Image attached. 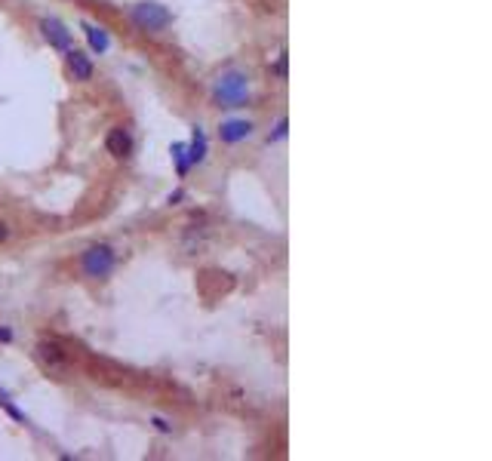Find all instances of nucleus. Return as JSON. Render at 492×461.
I'll list each match as a JSON object with an SVG mask.
<instances>
[{"mask_svg":"<svg viewBox=\"0 0 492 461\" xmlns=\"http://www.w3.org/2000/svg\"><path fill=\"white\" fill-rule=\"evenodd\" d=\"M83 31H87V41H89V46H93V52L105 56V52L111 50V37L105 28H98V25H83Z\"/></svg>","mask_w":492,"mask_h":461,"instance_id":"nucleus-8","label":"nucleus"},{"mask_svg":"<svg viewBox=\"0 0 492 461\" xmlns=\"http://www.w3.org/2000/svg\"><path fill=\"white\" fill-rule=\"evenodd\" d=\"M0 406H3V409H6V412H10V415H12V418H19V421H22V418H25V415H22V412H19V409H16V406H12V400H10V394H6V391H0Z\"/></svg>","mask_w":492,"mask_h":461,"instance_id":"nucleus-12","label":"nucleus"},{"mask_svg":"<svg viewBox=\"0 0 492 461\" xmlns=\"http://www.w3.org/2000/svg\"><path fill=\"white\" fill-rule=\"evenodd\" d=\"M219 136H222V142H225V144L246 142V138L253 136V123H249V120H228V123H222Z\"/></svg>","mask_w":492,"mask_h":461,"instance_id":"nucleus-7","label":"nucleus"},{"mask_svg":"<svg viewBox=\"0 0 492 461\" xmlns=\"http://www.w3.org/2000/svg\"><path fill=\"white\" fill-rule=\"evenodd\" d=\"M0 339H10V329H0Z\"/></svg>","mask_w":492,"mask_h":461,"instance_id":"nucleus-15","label":"nucleus"},{"mask_svg":"<svg viewBox=\"0 0 492 461\" xmlns=\"http://www.w3.org/2000/svg\"><path fill=\"white\" fill-rule=\"evenodd\" d=\"M6 237H10V225H6V222H0V243H3Z\"/></svg>","mask_w":492,"mask_h":461,"instance_id":"nucleus-14","label":"nucleus"},{"mask_svg":"<svg viewBox=\"0 0 492 461\" xmlns=\"http://www.w3.org/2000/svg\"><path fill=\"white\" fill-rule=\"evenodd\" d=\"M129 19L139 31H148V34H157V31L169 28L173 25V12L167 10L163 3H154V0H142L129 10Z\"/></svg>","mask_w":492,"mask_h":461,"instance_id":"nucleus-2","label":"nucleus"},{"mask_svg":"<svg viewBox=\"0 0 492 461\" xmlns=\"http://www.w3.org/2000/svg\"><path fill=\"white\" fill-rule=\"evenodd\" d=\"M203 157H206V136H203L200 127H194V142H191V148H188V160L200 163Z\"/></svg>","mask_w":492,"mask_h":461,"instance_id":"nucleus-9","label":"nucleus"},{"mask_svg":"<svg viewBox=\"0 0 492 461\" xmlns=\"http://www.w3.org/2000/svg\"><path fill=\"white\" fill-rule=\"evenodd\" d=\"M37 357L43 360V366H56V363H62V351H58L56 345H47V341H43L41 347H37Z\"/></svg>","mask_w":492,"mask_h":461,"instance_id":"nucleus-10","label":"nucleus"},{"mask_svg":"<svg viewBox=\"0 0 492 461\" xmlns=\"http://www.w3.org/2000/svg\"><path fill=\"white\" fill-rule=\"evenodd\" d=\"M213 102L219 108H244L249 102V77L240 68H228L215 77L213 83Z\"/></svg>","mask_w":492,"mask_h":461,"instance_id":"nucleus-1","label":"nucleus"},{"mask_svg":"<svg viewBox=\"0 0 492 461\" xmlns=\"http://www.w3.org/2000/svg\"><path fill=\"white\" fill-rule=\"evenodd\" d=\"M41 34L47 37V43L50 46H56V50H71V31L65 28L62 22H58V19H41Z\"/></svg>","mask_w":492,"mask_h":461,"instance_id":"nucleus-4","label":"nucleus"},{"mask_svg":"<svg viewBox=\"0 0 492 461\" xmlns=\"http://www.w3.org/2000/svg\"><path fill=\"white\" fill-rule=\"evenodd\" d=\"M173 157H175V163H179V175H185L188 167H191V160H188V148L185 144H173Z\"/></svg>","mask_w":492,"mask_h":461,"instance_id":"nucleus-11","label":"nucleus"},{"mask_svg":"<svg viewBox=\"0 0 492 461\" xmlns=\"http://www.w3.org/2000/svg\"><path fill=\"white\" fill-rule=\"evenodd\" d=\"M105 148H108V154H111V157L123 160V157L133 154V136H129L123 127H114L108 136H105Z\"/></svg>","mask_w":492,"mask_h":461,"instance_id":"nucleus-5","label":"nucleus"},{"mask_svg":"<svg viewBox=\"0 0 492 461\" xmlns=\"http://www.w3.org/2000/svg\"><path fill=\"white\" fill-rule=\"evenodd\" d=\"M114 265H117V255L108 243H96V246H89L87 253L81 255V271L87 274L89 280H105V277L114 271Z\"/></svg>","mask_w":492,"mask_h":461,"instance_id":"nucleus-3","label":"nucleus"},{"mask_svg":"<svg viewBox=\"0 0 492 461\" xmlns=\"http://www.w3.org/2000/svg\"><path fill=\"white\" fill-rule=\"evenodd\" d=\"M65 62H68V71H71L74 81H89V77H93V62H89L87 52L65 50Z\"/></svg>","mask_w":492,"mask_h":461,"instance_id":"nucleus-6","label":"nucleus"},{"mask_svg":"<svg viewBox=\"0 0 492 461\" xmlns=\"http://www.w3.org/2000/svg\"><path fill=\"white\" fill-rule=\"evenodd\" d=\"M286 136V117H280V123H277V133H274L271 138H284Z\"/></svg>","mask_w":492,"mask_h":461,"instance_id":"nucleus-13","label":"nucleus"}]
</instances>
